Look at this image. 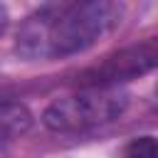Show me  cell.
<instances>
[{"mask_svg": "<svg viewBox=\"0 0 158 158\" xmlns=\"http://www.w3.org/2000/svg\"><path fill=\"white\" fill-rule=\"evenodd\" d=\"M116 22L114 0H59L25 17L15 47L27 59H62L94 47Z\"/></svg>", "mask_w": 158, "mask_h": 158, "instance_id": "6da1fadb", "label": "cell"}, {"mask_svg": "<svg viewBox=\"0 0 158 158\" xmlns=\"http://www.w3.org/2000/svg\"><path fill=\"white\" fill-rule=\"evenodd\" d=\"M128 106V94L118 86H84L77 94L52 101L42 121L54 133H81L106 126L123 116Z\"/></svg>", "mask_w": 158, "mask_h": 158, "instance_id": "7a4b0ae2", "label": "cell"}, {"mask_svg": "<svg viewBox=\"0 0 158 158\" xmlns=\"http://www.w3.org/2000/svg\"><path fill=\"white\" fill-rule=\"evenodd\" d=\"M156 42L148 40L136 47H126L111 57H106L101 64L86 69L79 77L81 86H118L121 81H128L133 77H141L156 67Z\"/></svg>", "mask_w": 158, "mask_h": 158, "instance_id": "3957f363", "label": "cell"}, {"mask_svg": "<svg viewBox=\"0 0 158 158\" xmlns=\"http://www.w3.org/2000/svg\"><path fill=\"white\" fill-rule=\"evenodd\" d=\"M32 126V114L17 101H0V143L15 141Z\"/></svg>", "mask_w": 158, "mask_h": 158, "instance_id": "277c9868", "label": "cell"}, {"mask_svg": "<svg viewBox=\"0 0 158 158\" xmlns=\"http://www.w3.org/2000/svg\"><path fill=\"white\" fill-rule=\"evenodd\" d=\"M126 158H158V146L153 136H138L126 146Z\"/></svg>", "mask_w": 158, "mask_h": 158, "instance_id": "5b68a950", "label": "cell"}, {"mask_svg": "<svg viewBox=\"0 0 158 158\" xmlns=\"http://www.w3.org/2000/svg\"><path fill=\"white\" fill-rule=\"evenodd\" d=\"M7 20H10V17H7V10H5V5L0 2V37H2L5 30H7Z\"/></svg>", "mask_w": 158, "mask_h": 158, "instance_id": "8992f818", "label": "cell"}]
</instances>
